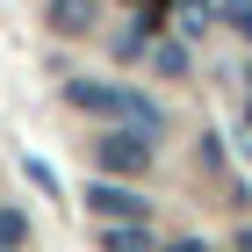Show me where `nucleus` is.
Returning <instances> with one entry per match:
<instances>
[{
  "instance_id": "7",
  "label": "nucleus",
  "mask_w": 252,
  "mask_h": 252,
  "mask_svg": "<svg viewBox=\"0 0 252 252\" xmlns=\"http://www.w3.org/2000/svg\"><path fill=\"white\" fill-rule=\"evenodd\" d=\"M22 238H29V216H22V209H0V252H22Z\"/></svg>"
},
{
  "instance_id": "8",
  "label": "nucleus",
  "mask_w": 252,
  "mask_h": 252,
  "mask_svg": "<svg viewBox=\"0 0 252 252\" xmlns=\"http://www.w3.org/2000/svg\"><path fill=\"white\" fill-rule=\"evenodd\" d=\"M216 7H223V15H231V22H238V36H245V43H252V0H216Z\"/></svg>"
},
{
  "instance_id": "2",
  "label": "nucleus",
  "mask_w": 252,
  "mask_h": 252,
  "mask_svg": "<svg viewBox=\"0 0 252 252\" xmlns=\"http://www.w3.org/2000/svg\"><path fill=\"white\" fill-rule=\"evenodd\" d=\"M152 158H158V137H152V130L108 123V130L94 137V166H101V173H123V180H130V173H144Z\"/></svg>"
},
{
  "instance_id": "5",
  "label": "nucleus",
  "mask_w": 252,
  "mask_h": 252,
  "mask_svg": "<svg viewBox=\"0 0 252 252\" xmlns=\"http://www.w3.org/2000/svg\"><path fill=\"white\" fill-rule=\"evenodd\" d=\"M101 252H152V231L144 223H108L101 231Z\"/></svg>"
},
{
  "instance_id": "1",
  "label": "nucleus",
  "mask_w": 252,
  "mask_h": 252,
  "mask_svg": "<svg viewBox=\"0 0 252 252\" xmlns=\"http://www.w3.org/2000/svg\"><path fill=\"white\" fill-rule=\"evenodd\" d=\"M72 108H87V116L101 123H130V130H166V116H158V101L130 94V87H101V79H72Z\"/></svg>"
},
{
  "instance_id": "9",
  "label": "nucleus",
  "mask_w": 252,
  "mask_h": 252,
  "mask_svg": "<svg viewBox=\"0 0 252 252\" xmlns=\"http://www.w3.org/2000/svg\"><path fill=\"white\" fill-rule=\"evenodd\" d=\"M173 252H209V245H202V238H180V245H173Z\"/></svg>"
},
{
  "instance_id": "10",
  "label": "nucleus",
  "mask_w": 252,
  "mask_h": 252,
  "mask_svg": "<svg viewBox=\"0 0 252 252\" xmlns=\"http://www.w3.org/2000/svg\"><path fill=\"white\" fill-rule=\"evenodd\" d=\"M231 252H252V223H245V231H238V245H231Z\"/></svg>"
},
{
  "instance_id": "4",
  "label": "nucleus",
  "mask_w": 252,
  "mask_h": 252,
  "mask_svg": "<svg viewBox=\"0 0 252 252\" xmlns=\"http://www.w3.org/2000/svg\"><path fill=\"white\" fill-rule=\"evenodd\" d=\"M51 29H58V36H94L101 29V0H51Z\"/></svg>"
},
{
  "instance_id": "6",
  "label": "nucleus",
  "mask_w": 252,
  "mask_h": 252,
  "mask_svg": "<svg viewBox=\"0 0 252 252\" xmlns=\"http://www.w3.org/2000/svg\"><path fill=\"white\" fill-rule=\"evenodd\" d=\"M152 65L166 79H180V72H188V43H152Z\"/></svg>"
},
{
  "instance_id": "3",
  "label": "nucleus",
  "mask_w": 252,
  "mask_h": 252,
  "mask_svg": "<svg viewBox=\"0 0 252 252\" xmlns=\"http://www.w3.org/2000/svg\"><path fill=\"white\" fill-rule=\"evenodd\" d=\"M87 209H94L101 223H144V216H152V202H144L137 188H116V180H94V188H87Z\"/></svg>"
}]
</instances>
